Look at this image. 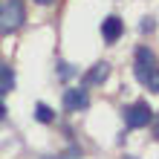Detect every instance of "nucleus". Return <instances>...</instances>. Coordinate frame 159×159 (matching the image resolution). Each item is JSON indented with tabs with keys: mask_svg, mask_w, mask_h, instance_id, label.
Instances as JSON below:
<instances>
[{
	"mask_svg": "<svg viewBox=\"0 0 159 159\" xmlns=\"http://www.w3.org/2000/svg\"><path fill=\"white\" fill-rule=\"evenodd\" d=\"M23 20H26V12H23L20 0H3L0 3V35H9V32L20 29Z\"/></svg>",
	"mask_w": 159,
	"mask_h": 159,
	"instance_id": "1",
	"label": "nucleus"
},
{
	"mask_svg": "<svg viewBox=\"0 0 159 159\" xmlns=\"http://www.w3.org/2000/svg\"><path fill=\"white\" fill-rule=\"evenodd\" d=\"M121 113H125V125L133 127V130L148 127V125L153 121V110H151V104H148V101H136V104L125 107Z\"/></svg>",
	"mask_w": 159,
	"mask_h": 159,
	"instance_id": "2",
	"label": "nucleus"
},
{
	"mask_svg": "<svg viewBox=\"0 0 159 159\" xmlns=\"http://www.w3.org/2000/svg\"><path fill=\"white\" fill-rule=\"evenodd\" d=\"M136 81L139 84H148V78L156 72V55L148 49V46H139L136 49Z\"/></svg>",
	"mask_w": 159,
	"mask_h": 159,
	"instance_id": "3",
	"label": "nucleus"
},
{
	"mask_svg": "<svg viewBox=\"0 0 159 159\" xmlns=\"http://www.w3.org/2000/svg\"><path fill=\"white\" fill-rule=\"evenodd\" d=\"M64 107L70 110V113H78V110H87L90 107V96L84 87H72L64 93Z\"/></svg>",
	"mask_w": 159,
	"mask_h": 159,
	"instance_id": "4",
	"label": "nucleus"
},
{
	"mask_svg": "<svg viewBox=\"0 0 159 159\" xmlns=\"http://www.w3.org/2000/svg\"><path fill=\"white\" fill-rule=\"evenodd\" d=\"M121 32H125V23H121V17L110 15L107 20H101V35H104V41H107V43H116V41L121 38Z\"/></svg>",
	"mask_w": 159,
	"mask_h": 159,
	"instance_id": "5",
	"label": "nucleus"
},
{
	"mask_svg": "<svg viewBox=\"0 0 159 159\" xmlns=\"http://www.w3.org/2000/svg\"><path fill=\"white\" fill-rule=\"evenodd\" d=\"M107 75H110V64H107V61H101V64H96V67H90V70H87V75H84V87L104 84Z\"/></svg>",
	"mask_w": 159,
	"mask_h": 159,
	"instance_id": "6",
	"label": "nucleus"
},
{
	"mask_svg": "<svg viewBox=\"0 0 159 159\" xmlns=\"http://www.w3.org/2000/svg\"><path fill=\"white\" fill-rule=\"evenodd\" d=\"M9 90H15V70L6 67V64H0V96Z\"/></svg>",
	"mask_w": 159,
	"mask_h": 159,
	"instance_id": "7",
	"label": "nucleus"
},
{
	"mask_svg": "<svg viewBox=\"0 0 159 159\" xmlns=\"http://www.w3.org/2000/svg\"><path fill=\"white\" fill-rule=\"evenodd\" d=\"M35 119H38V121H43V125H49V121H55V113H52V107L38 104V107H35Z\"/></svg>",
	"mask_w": 159,
	"mask_h": 159,
	"instance_id": "8",
	"label": "nucleus"
},
{
	"mask_svg": "<svg viewBox=\"0 0 159 159\" xmlns=\"http://www.w3.org/2000/svg\"><path fill=\"white\" fill-rule=\"evenodd\" d=\"M153 17H145V20H142V26H139V29H142V32H153Z\"/></svg>",
	"mask_w": 159,
	"mask_h": 159,
	"instance_id": "9",
	"label": "nucleus"
},
{
	"mask_svg": "<svg viewBox=\"0 0 159 159\" xmlns=\"http://www.w3.org/2000/svg\"><path fill=\"white\" fill-rule=\"evenodd\" d=\"M61 159H81V151H78V148H70V151L64 153Z\"/></svg>",
	"mask_w": 159,
	"mask_h": 159,
	"instance_id": "10",
	"label": "nucleus"
},
{
	"mask_svg": "<svg viewBox=\"0 0 159 159\" xmlns=\"http://www.w3.org/2000/svg\"><path fill=\"white\" fill-rule=\"evenodd\" d=\"M72 75V70H70V64H61V78H70Z\"/></svg>",
	"mask_w": 159,
	"mask_h": 159,
	"instance_id": "11",
	"label": "nucleus"
},
{
	"mask_svg": "<svg viewBox=\"0 0 159 159\" xmlns=\"http://www.w3.org/2000/svg\"><path fill=\"white\" fill-rule=\"evenodd\" d=\"M38 6H49V3H55V0H35Z\"/></svg>",
	"mask_w": 159,
	"mask_h": 159,
	"instance_id": "12",
	"label": "nucleus"
},
{
	"mask_svg": "<svg viewBox=\"0 0 159 159\" xmlns=\"http://www.w3.org/2000/svg\"><path fill=\"white\" fill-rule=\"evenodd\" d=\"M6 116V107H3V101H0V119H3Z\"/></svg>",
	"mask_w": 159,
	"mask_h": 159,
	"instance_id": "13",
	"label": "nucleus"
},
{
	"mask_svg": "<svg viewBox=\"0 0 159 159\" xmlns=\"http://www.w3.org/2000/svg\"><path fill=\"white\" fill-rule=\"evenodd\" d=\"M153 133H156V139H159V121H156V125H153Z\"/></svg>",
	"mask_w": 159,
	"mask_h": 159,
	"instance_id": "14",
	"label": "nucleus"
},
{
	"mask_svg": "<svg viewBox=\"0 0 159 159\" xmlns=\"http://www.w3.org/2000/svg\"><path fill=\"white\" fill-rule=\"evenodd\" d=\"M125 159H133V156H125Z\"/></svg>",
	"mask_w": 159,
	"mask_h": 159,
	"instance_id": "15",
	"label": "nucleus"
},
{
	"mask_svg": "<svg viewBox=\"0 0 159 159\" xmlns=\"http://www.w3.org/2000/svg\"><path fill=\"white\" fill-rule=\"evenodd\" d=\"M46 159H52V156H46Z\"/></svg>",
	"mask_w": 159,
	"mask_h": 159,
	"instance_id": "16",
	"label": "nucleus"
}]
</instances>
